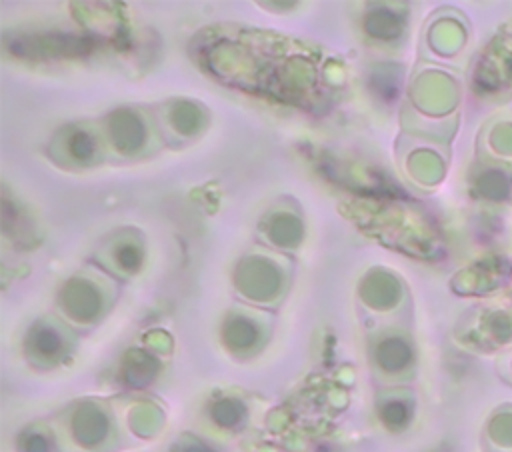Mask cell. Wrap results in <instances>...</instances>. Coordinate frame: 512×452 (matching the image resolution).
<instances>
[{"label": "cell", "mask_w": 512, "mask_h": 452, "mask_svg": "<svg viewBox=\"0 0 512 452\" xmlns=\"http://www.w3.org/2000/svg\"><path fill=\"white\" fill-rule=\"evenodd\" d=\"M478 156L496 168H512V110L492 114L478 136Z\"/></svg>", "instance_id": "cell-1"}, {"label": "cell", "mask_w": 512, "mask_h": 452, "mask_svg": "<svg viewBox=\"0 0 512 452\" xmlns=\"http://www.w3.org/2000/svg\"><path fill=\"white\" fill-rule=\"evenodd\" d=\"M496 368H498V374L502 380H506L508 384H512V352L508 354H502L496 362Z\"/></svg>", "instance_id": "cell-3"}, {"label": "cell", "mask_w": 512, "mask_h": 452, "mask_svg": "<svg viewBox=\"0 0 512 452\" xmlns=\"http://www.w3.org/2000/svg\"><path fill=\"white\" fill-rule=\"evenodd\" d=\"M484 452H512V404H498L482 428Z\"/></svg>", "instance_id": "cell-2"}]
</instances>
